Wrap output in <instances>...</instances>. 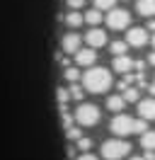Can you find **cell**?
Listing matches in <instances>:
<instances>
[{
  "label": "cell",
  "mask_w": 155,
  "mask_h": 160,
  "mask_svg": "<svg viewBox=\"0 0 155 160\" xmlns=\"http://www.w3.org/2000/svg\"><path fill=\"white\" fill-rule=\"evenodd\" d=\"M112 88V73L107 68H97V66H90V68L82 73V90L92 92V95H102Z\"/></svg>",
  "instance_id": "6da1fadb"
},
{
  "label": "cell",
  "mask_w": 155,
  "mask_h": 160,
  "mask_svg": "<svg viewBox=\"0 0 155 160\" xmlns=\"http://www.w3.org/2000/svg\"><path fill=\"white\" fill-rule=\"evenodd\" d=\"M128 153H131V143L124 141V138H119V136L102 143V158H107V160H121V158H126Z\"/></svg>",
  "instance_id": "7a4b0ae2"
},
{
  "label": "cell",
  "mask_w": 155,
  "mask_h": 160,
  "mask_svg": "<svg viewBox=\"0 0 155 160\" xmlns=\"http://www.w3.org/2000/svg\"><path fill=\"white\" fill-rule=\"evenodd\" d=\"M99 107L97 104H90V102H80L75 109V121L80 124V126H95V124H99Z\"/></svg>",
  "instance_id": "3957f363"
},
{
  "label": "cell",
  "mask_w": 155,
  "mask_h": 160,
  "mask_svg": "<svg viewBox=\"0 0 155 160\" xmlns=\"http://www.w3.org/2000/svg\"><path fill=\"white\" fill-rule=\"evenodd\" d=\"M109 15L104 17L107 27L109 29H128V24H131V15H128V10H116V8H112V10H107Z\"/></svg>",
  "instance_id": "277c9868"
},
{
  "label": "cell",
  "mask_w": 155,
  "mask_h": 160,
  "mask_svg": "<svg viewBox=\"0 0 155 160\" xmlns=\"http://www.w3.org/2000/svg\"><path fill=\"white\" fill-rule=\"evenodd\" d=\"M109 129H112V133H114V136L124 138V136H128V133H133V119H131L128 114H121V112H119L114 119H112Z\"/></svg>",
  "instance_id": "5b68a950"
},
{
  "label": "cell",
  "mask_w": 155,
  "mask_h": 160,
  "mask_svg": "<svg viewBox=\"0 0 155 160\" xmlns=\"http://www.w3.org/2000/svg\"><path fill=\"white\" fill-rule=\"evenodd\" d=\"M148 29H143V27H128V32H126V44L128 46H136V49H141V46H145L148 44Z\"/></svg>",
  "instance_id": "8992f818"
},
{
  "label": "cell",
  "mask_w": 155,
  "mask_h": 160,
  "mask_svg": "<svg viewBox=\"0 0 155 160\" xmlns=\"http://www.w3.org/2000/svg\"><path fill=\"white\" fill-rule=\"evenodd\" d=\"M82 39L87 41V46H90V49H99V46H104V44H107V32L99 29V27H92Z\"/></svg>",
  "instance_id": "52a82bcc"
},
{
  "label": "cell",
  "mask_w": 155,
  "mask_h": 160,
  "mask_svg": "<svg viewBox=\"0 0 155 160\" xmlns=\"http://www.w3.org/2000/svg\"><path fill=\"white\" fill-rule=\"evenodd\" d=\"M73 56H75V63H78V66L90 68V66H95V61H97V51L90 49V46H87V49H82V46H80V49H78Z\"/></svg>",
  "instance_id": "ba28073f"
},
{
  "label": "cell",
  "mask_w": 155,
  "mask_h": 160,
  "mask_svg": "<svg viewBox=\"0 0 155 160\" xmlns=\"http://www.w3.org/2000/svg\"><path fill=\"white\" fill-rule=\"evenodd\" d=\"M80 44H82V37L75 34V32H68L66 37H63V41H61V51L63 53H75L80 49Z\"/></svg>",
  "instance_id": "9c48e42d"
},
{
  "label": "cell",
  "mask_w": 155,
  "mask_h": 160,
  "mask_svg": "<svg viewBox=\"0 0 155 160\" xmlns=\"http://www.w3.org/2000/svg\"><path fill=\"white\" fill-rule=\"evenodd\" d=\"M138 114H141V119H145V121L155 119V97H148V100L138 102Z\"/></svg>",
  "instance_id": "30bf717a"
},
{
  "label": "cell",
  "mask_w": 155,
  "mask_h": 160,
  "mask_svg": "<svg viewBox=\"0 0 155 160\" xmlns=\"http://www.w3.org/2000/svg\"><path fill=\"white\" fill-rule=\"evenodd\" d=\"M112 68H114L116 73H121V75H124V73H131V70H133V61L128 58L126 53H121V56H114Z\"/></svg>",
  "instance_id": "8fae6325"
},
{
  "label": "cell",
  "mask_w": 155,
  "mask_h": 160,
  "mask_svg": "<svg viewBox=\"0 0 155 160\" xmlns=\"http://www.w3.org/2000/svg\"><path fill=\"white\" fill-rule=\"evenodd\" d=\"M136 10L141 17H155V0H138Z\"/></svg>",
  "instance_id": "7c38bea8"
},
{
  "label": "cell",
  "mask_w": 155,
  "mask_h": 160,
  "mask_svg": "<svg viewBox=\"0 0 155 160\" xmlns=\"http://www.w3.org/2000/svg\"><path fill=\"white\" fill-rule=\"evenodd\" d=\"M124 107H126V102H124V97H121V95H109V97H107V109H109V112L119 114Z\"/></svg>",
  "instance_id": "4fadbf2b"
},
{
  "label": "cell",
  "mask_w": 155,
  "mask_h": 160,
  "mask_svg": "<svg viewBox=\"0 0 155 160\" xmlns=\"http://www.w3.org/2000/svg\"><path fill=\"white\" fill-rule=\"evenodd\" d=\"M82 20H85L87 24H90V27H97V24H99V22L104 20V17H102V10L92 8V10H87L85 15H82Z\"/></svg>",
  "instance_id": "5bb4252c"
},
{
  "label": "cell",
  "mask_w": 155,
  "mask_h": 160,
  "mask_svg": "<svg viewBox=\"0 0 155 160\" xmlns=\"http://www.w3.org/2000/svg\"><path fill=\"white\" fill-rule=\"evenodd\" d=\"M141 148L143 150H155V131H143V133H141Z\"/></svg>",
  "instance_id": "9a60e30c"
},
{
  "label": "cell",
  "mask_w": 155,
  "mask_h": 160,
  "mask_svg": "<svg viewBox=\"0 0 155 160\" xmlns=\"http://www.w3.org/2000/svg\"><path fill=\"white\" fill-rule=\"evenodd\" d=\"M82 22H85V20H82V15H80V10H70V12L66 15V24L70 27V29H75V27H80Z\"/></svg>",
  "instance_id": "2e32d148"
},
{
  "label": "cell",
  "mask_w": 155,
  "mask_h": 160,
  "mask_svg": "<svg viewBox=\"0 0 155 160\" xmlns=\"http://www.w3.org/2000/svg\"><path fill=\"white\" fill-rule=\"evenodd\" d=\"M121 92H124V95H121L124 102H138V95H141V90H138V88H131V85H128L126 90H121Z\"/></svg>",
  "instance_id": "e0dca14e"
},
{
  "label": "cell",
  "mask_w": 155,
  "mask_h": 160,
  "mask_svg": "<svg viewBox=\"0 0 155 160\" xmlns=\"http://www.w3.org/2000/svg\"><path fill=\"white\" fill-rule=\"evenodd\" d=\"M109 51H112L114 56H121V53L128 51V44H126V41H112V44H109Z\"/></svg>",
  "instance_id": "ac0fdd59"
},
{
  "label": "cell",
  "mask_w": 155,
  "mask_h": 160,
  "mask_svg": "<svg viewBox=\"0 0 155 160\" xmlns=\"http://www.w3.org/2000/svg\"><path fill=\"white\" fill-rule=\"evenodd\" d=\"M68 95H70V97H73V100H82V97H85V90H82V88H80V85H78V82H70V88H68Z\"/></svg>",
  "instance_id": "d6986e66"
},
{
  "label": "cell",
  "mask_w": 155,
  "mask_h": 160,
  "mask_svg": "<svg viewBox=\"0 0 155 160\" xmlns=\"http://www.w3.org/2000/svg\"><path fill=\"white\" fill-rule=\"evenodd\" d=\"M63 78H66L68 82H78V80H80V70H78V68H66Z\"/></svg>",
  "instance_id": "ffe728a7"
},
{
  "label": "cell",
  "mask_w": 155,
  "mask_h": 160,
  "mask_svg": "<svg viewBox=\"0 0 155 160\" xmlns=\"http://www.w3.org/2000/svg\"><path fill=\"white\" fill-rule=\"evenodd\" d=\"M148 131V121L145 119H133V133H143Z\"/></svg>",
  "instance_id": "44dd1931"
},
{
  "label": "cell",
  "mask_w": 155,
  "mask_h": 160,
  "mask_svg": "<svg viewBox=\"0 0 155 160\" xmlns=\"http://www.w3.org/2000/svg\"><path fill=\"white\" fill-rule=\"evenodd\" d=\"M78 148L82 150V153H87V150L92 148V138H85V136H80V138H78Z\"/></svg>",
  "instance_id": "7402d4cb"
},
{
  "label": "cell",
  "mask_w": 155,
  "mask_h": 160,
  "mask_svg": "<svg viewBox=\"0 0 155 160\" xmlns=\"http://www.w3.org/2000/svg\"><path fill=\"white\" fill-rule=\"evenodd\" d=\"M116 0H95V8L97 10H112Z\"/></svg>",
  "instance_id": "603a6c76"
},
{
  "label": "cell",
  "mask_w": 155,
  "mask_h": 160,
  "mask_svg": "<svg viewBox=\"0 0 155 160\" xmlns=\"http://www.w3.org/2000/svg\"><path fill=\"white\" fill-rule=\"evenodd\" d=\"M66 136H68L70 141H78L82 133H80V129H78V126H68V129H66Z\"/></svg>",
  "instance_id": "cb8c5ba5"
},
{
  "label": "cell",
  "mask_w": 155,
  "mask_h": 160,
  "mask_svg": "<svg viewBox=\"0 0 155 160\" xmlns=\"http://www.w3.org/2000/svg\"><path fill=\"white\" fill-rule=\"evenodd\" d=\"M66 5L70 8V10H80V8L85 5V0H66Z\"/></svg>",
  "instance_id": "d4e9b609"
},
{
  "label": "cell",
  "mask_w": 155,
  "mask_h": 160,
  "mask_svg": "<svg viewBox=\"0 0 155 160\" xmlns=\"http://www.w3.org/2000/svg\"><path fill=\"white\" fill-rule=\"evenodd\" d=\"M68 100H70V95H68V90H63V88H61V90H58V102L63 104V102H68Z\"/></svg>",
  "instance_id": "484cf974"
},
{
  "label": "cell",
  "mask_w": 155,
  "mask_h": 160,
  "mask_svg": "<svg viewBox=\"0 0 155 160\" xmlns=\"http://www.w3.org/2000/svg\"><path fill=\"white\" fill-rule=\"evenodd\" d=\"M75 160H99V158H97V155H92V153L87 150V153H82V155H80V158H75Z\"/></svg>",
  "instance_id": "4316f807"
},
{
  "label": "cell",
  "mask_w": 155,
  "mask_h": 160,
  "mask_svg": "<svg viewBox=\"0 0 155 160\" xmlns=\"http://www.w3.org/2000/svg\"><path fill=\"white\" fill-rule=\"evenodd\" d=\"M143 68H145V61H133V70L143 73Z\"/></svg>",
  "instance_id": "83f0119b"
},
{
  "label": "cell",
  "mask_w": 155,
  "mask_h": 160,
  "mask_svg": "<svg viewBox=\"0 0 155 160\" xmlns=\"http://www.w3.org/2000/svg\"><path fill=\"white\" fill-rule=\"evenodd\" d=\"M148 29H153V32H155V20H153V17L148 20Z\"/></svg>",
  "instance_id": "f1b7e54d"
},
{
  "label": "cell",
  "mask_w": 155,
  "mask_h": 160,
  "mask_svg": "<svg viewBox=\"0 0 155 160\" xmlns=\"http://www.w3.org/2000/svg\"><path fill=\"white\" fill-rule=\"evenodd\" d=\"M148 63H150V66H155V51L150 53V56H148Z\"/></svg>",
  "instance_id": "f546056e"
},
{
  "label": "cell",
  "mask_w": 155,
  "mask_h": 160,
  "mask_svg": "<svg viewBox=\"0 0 155 160\" xmlns=\"http://www.w3.org/2000/svg\"><path fill=\"white\" fill-rule=\"evenodd\" d=\"M145 90L150 92V95H155V82H153V85H148V88H145Z\"/></svg>",
  "instance_id": "4dcf8cb0"
},
{
  "label": "cell",
  "mask_w": 155,
  "mask_h": 160,
  "mask_svg": "<svg viewBox=\"0 0 155 160\" xmlns=\"http://www.w3.org/2000/svg\"><path fill=\"white\" fill-rule=\"evenodd\" d=\"M150 41H153V46H155V32H153V37H150Z\"/></svg>",
  "instance_id": "1f68e13d"
},
{
  "label": "cell",
  "mask_w": 155,
  "mask_h": 160,
  "mask_svg": "<svg viewBox=\"0 0 155 160\" xmlns=\"http://www.w3.org/2000/svg\"><path fill=\"white\" fill-rule=\"evenodd\" d=\"M128 160H145V158H128Z\"/></svg>",
  "instance_id": "d6a6232c"
}]
</instances>
